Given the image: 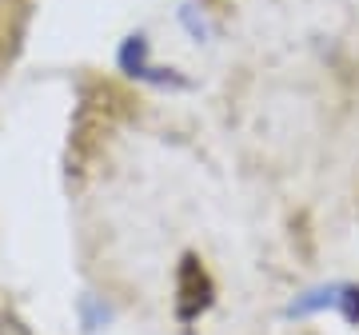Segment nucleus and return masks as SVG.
Instances as JSON below:
<instances>
[{
  "label": "nucleus",
  "mask_w": 359,
  "mask_h": 335,
  "mask_svg": "<svg viewBox=\"0 0 359 335\" xmlns=\"http://www.w3.org/2000/svg\"><path fill=\"white\" fill-rule=\"evenodd\" d=\"M136 96L124 84L104 76H92L80 84V104L72 116V136H68V172H88L96 164V156L120 124H128L136 116Z\"/></svg>",
  "instance_id": "1"
},
{
  "label": "nucleus",
  "mask_w": 359,
  "mask_h": 335,
  "mask_svg": "<svg viewBox=\"0 0 359 335\" xmlns=\"http://www.w3.org/2000/svg\"><path fill=\"white\" fill-rule=\"evenodd\" d=\"M344 315H347V323H359V287L344 292Z\"/></svg>",
  "instance_id": "4"
},
{
  "label": "nucleus",
  "mask_w": 359,
  "mask_h": 335,
  "mask_svg": "<svg viewBox=\"0 0 359 335\" xmlns=\"http://www.w3.org/2000/svg\"><path fill=\"white\" fill-rule=\"evenodd\" d=\"M212 303H216V280L204 268V259L196 256V252H188L176 268V315H180V323H196Z\"/></svg>",
  "instance_id": "2"
},
{
  "label": "nucleus",
  "mask_w": 359,
  "mask_h": 335,
  "mask_svg": "<svg viewBox=\"0 0 359 335\" xmlns=\"http://www.w3.org/2000/svg\"><path fill=\"white\" fill-rule=\"evenodd\" d=\"M0 335H32V327L13 308H0Z\"/></svg>",
  "instance_id": "3"
}]
</instances>
